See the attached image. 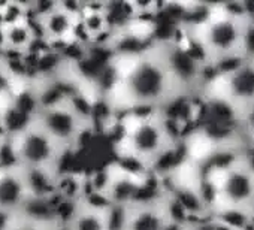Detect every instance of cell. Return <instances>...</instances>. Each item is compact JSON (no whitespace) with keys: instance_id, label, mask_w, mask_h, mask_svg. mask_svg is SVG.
Returning <instances> with one entry per match:
<instances>
[{"instance_id":"9","label":"cell","mask_w":254,"mask_h":230,"mask_svg":"<svg viewBox=\"0 0 254 230\" xmlns=\"http://www.w3.org/2000/svg\"><path fill=\"white\" fill-rule=\"evenodd\" d=\"M70 230H108L105 212L79 205L78 212L69 224Z\"/></svg>"},{"instance_id":"4","label":"cell","mask_w":254,"mask_h":230,"mask_svg":"<svg viewBox=\"0 0 254 230\" xmlns=\"http://www.w3.org/2000/svg\"><path fill=\"white\" fill-rule=\"evenodd\" d=\"M35 123L64 150H75V144L81 132L88 126L76 117L67 105L41 109L36 114Z\"/></svg>"},{"instance_id":"2","label":"cell","mask_w":254,"mask_h":230,"mask_svg":"<svg viewBox=\"0 0 254 230\" xmlns=\"http://www.w3.org/2000/svg\"><path fill=\"white\" fill-rule=\"evenodd\" d=\"M220 82L218 91L214 93L224 97L236 111L238 117L247 129L254 127V54L238 61L230 69L214 76Z\"/></svg>"},{"instance_id":"3","label":"cell","mask_w":254,"mask_h":230,"mask_svg":"<svg viewBox=\"0 0 254 230\" xmlns=\"http://www.w3.org/2000/svg\"><path fill=\"white\" fill-rule=\"evenodd\" d=\"M21 168L54 169L64 148L57 145L36 123L15 138H11Z\"/></svg>"},{"instance_id":"1","label":"cell","mask_w":254,"mask_h":230,"mask_svg":"<svg viewBox=\"0 0 254 230\" xmlns=\"http://www.w3.org/2000/svg\"><path fill=\"white\" fill-rule=\"evenodd\" d=\"M121 82L132 108L138 106L159 111L175 96L189 94L177 82L168 66L163 42H154L139 57L130 75Z\"/></svg>"},{"instance_id":"7","label":"cell","mask_w":254,"mask_h":230,"mask_svg":"<svg viewBox=\"0 0 254 230\" xmlns=\"http://www.w3.org/2000/svg\"><path fill=\"white\" fill-rule=\"evenodd\" d=\"M35 27L32 18L24 21L2 27V50L0 51H14V53H27L35 42Z\"/></svg>"},{"instance_id":"10","label":"cell","mask_w":254,"mask_h":230,"mask_svg":"<svg viewBox=\"0 0 254 230\" xmlns=\"http://www.w3.org/2000/svg\"><path fill=\"white\" fill-rule=\"evenodd\" d=\"M53 227L54 226L38 224V223H33V221H29L26 218H21V217L15 215L9 230H53Z\"/></svg>"},{"instance_id":"6","label":"cell","mask_w":254,"mask_h":230,"mask_svg":"<svg viewBox=\"0 0 254 230\" xmlns=\"http://www.w3.org/2000/svg\"><path fill=\"white\" fill-rule=\"evenodd\" d=\"M27 199L29 191L26 188L21 168L0 171V212L18 215Z\"/></svg>"},{"instance_id":"8","label":"cell","mask_w":254,"mask_h":230,"mask_svg":"<svg viewBox=\"0 0 254 230\" xmlns=\"http://www.w3.org/2000/svg\"><path fill=\"white\" fill-rule=\"evenodd\" d=\"M29 196L48 199L56 194L57 172L44 168H21Z\"/></svg>"},{"instance_id":"5","label":"cell","mask_w":254,"mask_h":230,"mask_svg":"<svg viewBox=\"0 0 254 230\" xmlns=\"http://www.w3.org/2000/svg\"><path fill=\"white\" fill-rule=\"evenodd\" d=\"M166 196L156 203L129 206L126 230H169L172 226H177L168 217L165 206Z\"/></svg>"},{"instance_id":"11","label":"cell","mask_w":254,"mask_h":230,"mask_svg":"<svg viewBox=\"0 0 254 230\" xmlns=\"http://www.w3.org/2000/svg\"><path fill=\"white\" fill-rule=\"evenodd\" d=\"M0 64H2V53H0Z\"/></svg>"}]
</instances>
